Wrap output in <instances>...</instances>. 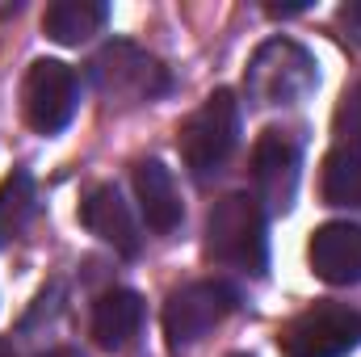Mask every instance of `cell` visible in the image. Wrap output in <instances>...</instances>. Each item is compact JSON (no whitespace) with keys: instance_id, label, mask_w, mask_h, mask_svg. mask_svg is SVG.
<instances>
[{"instance_id":"1","label":"cell","mask_w":361,"mask_h":357,"mask_svg":"<svg viewBox=\"0 0 361 357\" xmlns=\"http://www.w3.org/2000/svg\"><path fill=\"white\" fill-rule=\"evenodd\" d=\"M206 257L227 269L265 277L269 269V219L252 193H227L206 219Z\"/></svg>"},{"instance_id":"2","label":"cell","mask_w":361,"mask_h":357,"mask_svg":"<svg viewBox=\"0 0 361 357\" xmlns=\"http://www.w3.org/2000/svg\"><path fill=\"white\" fill-rule=\"evenodd\" d=\"M240 143V101L231 89H214L177 131V152L193 181H210L223 173Z\"/></svg>"},{"instance_id":"3","label":"cell","mask_w":361,"mask_h":357,"mask_svg":"<svg viewBox=\"0 0 361 357\" xmlns=\"http://www.w3.org/2000/svg\"><path fill=\"white\" fill-rule=\"evenodd\" d=\"M319 85L315 55L294 38H269L252 51L244 89L252 105H294Z\"/></svg>"},{"instance_id":"4","label":"cell","mask_w":361,"mask_h":357,"mask_svg":"<svg viewBox=\"0 0 361 357\" xmlns=\"http://www.w3.org/2000/svg\"><path fill=\"white\" fill-rule=\"evenodd\" d=\"M92 85L97 92L114 105H143V101H156L169 92V72L156 55H147L143 47L135 42H109L97 51V59L89 63Z\"/></svg>"},{"instance_id":"5","label":"cell","mask_w":361,"mask_h":357,"mask_svg":"<svg viewBox=\"0 0 361 357\" xmlns=\"http://www.w3.org/2000/svg\"><path fill=\"white\" fill-rule=\"evenodd\" d=\"M357 345L361 315L345 303H315L294 315L277 337L281 357H349Z\"/></svg>"},{"instance_id":"6","label":"cell","mask_w":361,"mask_h":357,"mask_svg":"<svg viewBox=\"0 0 361 357\" xmlns=\"http://www.w3.org/2000/svg\"><path fill=\"white\" fill-rule=\"evenodd\" d=\"M80 105V76L59 59H38L21 85V114L38 135H59Z\"/></svg>"},{"instance_id":"7","label":"cell","mask_w":361,"mask_h":357,"mask_svg":"<svg viewBox=\"0 0 361 357\" xmlns=\"http://www.w3.org/2000/svg\"><path fill=\"white\" fill-rule=\"evenodd\" d=\"M298 177H302V139L294 131L269 126L252 147V185H257L252 198L273 214H286L294 206Z\"/></svg>"},{"instance_id":"8","label":"cell","mask_w":361,"mask_h":357,"mask_svg":"<svg viewBox=\"0 0 361 357\" xmlns=\"http://www.w3.org/2000/svg\"><path fill=\"white\" fill-rule=\"evenodd\" d=\"M240 307V294L227 282H189L169 294L164 303V337L169 345H193L206 332H214L231 311Z\"/></svg>"},{"instance_id":"9","label":"cell","mask_w":361,"mask_h":357,"mask_svg":"<svg viewBox=\"0 0 361 357\" xmlns=\"http://www.w3.org/2000/svg\"><path fill=\"white\" fill-rule=\"evenodd\" d=\"M311 269L319 282L328 286H357L361 282V227L341 219V223H324L311 236Z\"/></svg>"},{"instance_id":"10","label":"cell","mask_w":361,"mask_h":357,"mask_svg":"<svg viewBox=\"0 0 361 357\" xmlns=\"http://www.w3.org/2000/svg\"><path fill=\"white\" fill-rule=\"evenodd\" d=\"M80 223L89 227L101 244H109V248L122 253V257H135L139 244H143V240H139V223H135L130 206L122 202V193H118L114 185H92L89 193H85V202H80Z\"/></svg>"},{"instance_id":"11","label":"cell","mask_w":361,"mask_h":357,"mask_svg":"<svg viewBox=\"0 0 361 357\" xmlns=\"http://www.w3.org/2000/svg\"><path fill=\"white\" fill-rule=\"evenodd\" d=\"M143 328V298L135 290H105L97 303H92V341L109 353H122Z\"/></svg>"},{"instance_id":"12","label":"cell","mask_w":361,"mask_h":357,"mask_svg":"<svg viewBox=\"0 0 361 357\" xmlns=\"http://www.w3.org/2000/svg\"><path fill=\"white\" fill-rule=\"evenodd\" d=\"M135 193H139V210L147 219L152 231L169 236L177 231L185 210H180V193L173 185V173L160 164V160H139L135 164Z\"/></svg>"},{"instance_id":"13","label":"cell","mask_w":361,"mask_h":357,"mask_svg":"<svg viewBox=\"0 0 361 357\" xmlns=\"http://www.w3.org/2000/svg\"><path fill=\"white\" fill-rule=\"evenodd\" d=\"M105 21H109V4L101 0H55L42 13V30L59 47H80L85 38L105 30Z\"/></svg>"},{"instance_id":"14","label":"cell","mask_w":361,"mask_h":357,"mask_svg":"<svg viewBox=\"0 0 361 357\" xmlns=\"http://www.w3.org/2000/svg\"><path fill=\"white\" fill-rule=\"evenodd\" d=\"M319 189H324L328 206L361 210V147H336V152H328Z\"/></svg>"},{"instance_id":"15","label":"cell","mask_w":361,"mask_h":357,"mask_svg":"<svg viewBox=\"0 0 361 357\" xmlns=\"http://www.w3.org/2000/svg\"><path fill=\"white\" fill-rule=\"evenodd\" d=\"M38 210V189L30 173H8L0 185V248L13 244Z\"/></svg>"},{"instance_id":"16","label":"cell","mask_w":361,"mask_h":357,"mask_svg":"<svg viewBox=\"0 0 361 357\" xmlns=\"http://www.w3.org/2000/svg\"><path fill=\"white\" fill-rule=\"evenodd\" d=\"M336 135H341V147H361V85H353V89L341 97Z\"/></svg>"},{"instance_id":"17","label":"cell","mask_w":361,"mask_h":357,"mask_svg":"<svg viewBox=\"0 0 361 357\" xmlns=\"http://www.w3.org/2000/svg\"><path fill=\"white\" fill-rule=\"evenodd\" d=\"M341 30L349 34V42H357V47H361V0L341 4Z\"/></svg>"},{"instance_id":"18","label":"cell","mask_w":361,"mask_h":357,"mask_svg":"<svg viewBox=\"0 0 361 357\" xmlns=\"http://www.w3.org/2000/svg\"><path fill=\"white\" fill-rule=\"evenodd\" d=\"M42 357H80L76 349H51V353H42Z\"/></svg>"},{"instance_id":"19","label":"cell","mask_w":361,"mask_h":357,"mask_svg":"<svg viewBox=\"0 0 361 357\" xmlns=\"http://www.w3.org/2000/svg\"><path fill=\"white\" fill-rule=\"evenodd\" d=\"M0 357H17V349H13L8 341H0Z\"/></svg>"},{"instance_id":"20","label":"cell","mask_w":361,"mask_h":357,"mask_svg":"<svg viewBox=\"0 0 361 357\" xmlns=\"http://www.w3.org/2000/svg\"><path fill=\"white\" fill-rule=\"evenodd\" d=\"M231 357H248V353H231Z\"/></svg>"}]
</instances>
